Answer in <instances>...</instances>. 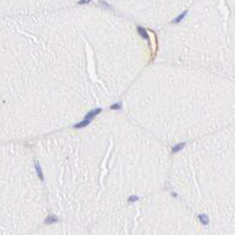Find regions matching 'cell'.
<instances>
[{
  "label": "cell",
  "instance_id": "1",
  "mask_svg": "<svg viewBox=\"0 0 235 235\" xmlns=\"http://www.w3.org/2000/svg\"><path fill=\"white\" fill-rule=\"evenodd\" d=\"M99 113H101V108H96V109H93V111H91V112H88L87 114H86L85 119L91 120V121H92V118H94V116H95L96 114H99Z\"/></svg>",
  "mask_w": 235,
  "mask_h": 235
},
{
  "label": "cell",
  "instance_id": "2",
  "mask_svg": "<svg viewBox=\"0 0 235 235\" xmlns=\"http://www.w3.org/2000/svg\"><path fill=\"white\" fill-rule=\"evenodd\" d=\"M34 166H35V170H37V174H38V176L40 177V180H44V174H43V170H41V167H40V165H39L38 161L34 162Z\"/></svg>",
  "mask_w": 235,
  "mask_h": 235
},
{
  "label": "cell",
  "instance_id": "3",
  "mask_svg": "<svg viewBox=\"0 0 235 235\" xmlns=\"http://www.w3.org/2000/svg\"><path fill=\"white\" fill-rule=\"evenodd\" d=\"M138 32H139V34L141 35V37H143V39H146V40H149V35H148V33H147V31L143 28V27H138Z\"/></svg>",
  "mask_w": 235,
  "mask_h": 235
},
{
  "label": "cell",
  "instance_id": "4",
  "mask_svg": "<svg viewBox=\"0 0 235 235\" xmlns=\"http://www.w3.org/2000/svg\"><path fill=\"white\" fill-rule=\"evenodd\" d=\"M55 222H58V217L54 215H51L48 216L46 220H45V223L46 224H51V223H55Z\"/></svg>",
  "mask_w": 235,
  "mask_h": 235
},
{
  "label": "cell",
  "instance_id": "5",
  "mask_svg": "<svg viewBox=\"0 0 235 235\" xmlns=\"http://www.w3.org/2000/svg\"><path fill=\"white\" fill-rule=\"evenodd\" d=\"M199 220L201 221V223L203 224V226H207V224L209 223V219L207 217V215H204V214H201V215H199Z\"/></svg>",
  "mask_w": 235,
  "mask_h": 235
},
{
  "label": "cell",
  "instance_id": "6",
  "mask_svg": "<svg viewBox=\"0 0 235 235\" xmlns=\"http://www.w3.org/2000/svg\"><path fill=\"white\" fill-rule=\"evenodd\" d=\"M89 122H91V120H87L85 119L84 121H81V122L77 123L75 126H74V128H82V127H86L87 125H89Z\"/></svg>",
  "mask_w": 235,
  "mask_h": 235
},
{
  "label": "cell",
  "instance_id": "7",
  "mask_svg": "<svg viewBox=\"0 0 235 235\" xmlns=\"http://www.w3.org/2000/svg\"><path fill=\"white\" fill-rule=\"evenodd\" d=\"M186 146V143L185 142H182V143H179V145H175V146L173 147V153H176V152H180V150L183 148V147Z\"/></svg>",
  "mask_w": 235,
  "mask_h": 235
},
{
  "label": "cell",
  "instance_id": "8",
  "mask_svg": "<svg viewBox=\"0 0 235 235\" xmlns=\"http://www.w3.org/2000/svg\"><path fill=\"white\" fill-rule=\"evenodd\" d=\"M186 14H187V11H185L183 13H182V14H180V16L177 17V18H175V19L173 20V24H177V23H180V21H181V20L186 17Z\"/></svg>",
  "mask_w": 235,
  "mask_h": 235
},
{
  "label": "cell",
  "instance_id": "9",
  "mask_svg": "<svg viewBox=\"0 0 235 235\" xmlns=\"http://www.w3.org/2000/svg\"><path fill=\"white\" fill-rule=\"evenodd\" d=\"M121 107H122V105L120 104V102H118V104H114L111 106V108L112 109H121Z\"/></svg>",
  "mask_w": 235,
  "mask_h": 235
},
{
  "label": "cell",
  "instance_id": "10",
  "mask_svg": "<svg viewBox=\"0 0 235 235\" xmlns=\"http://www.w3.org/2000/svg\"><path fill=\"white\" fill-rule=\"evenodd\" d=\"M100 4H101V5H102V6H105V7H107V8H109V10H111V8H112V7H111V6H109V5H108V4H107V3H105V1H100Z\"/></svg>",
  "mask_w": 235,
  "mask_h": 235
},
{
  "label": "cell",
  "instance_id": "11",
  "mask_svg": "<svg viewBox=\"0 0 235 235\" xmlns=\"http://www.w3.org/2000/svg\"><path fill=\"white\" fill-rule=\"evenodd\" d=\"M89 0H80L79 1V5H84V4H88Z\"/></svg>",
  "mask_w": 235,
  "mask_h": 235
},
{
  "label": "cell",
  "instance_id": "12",
  "mask_svg": "<svg viewBox=\"0 0 235 235\" xmlns=\"http://www.w3.org/2000/svg\"><path fill=\"white\" fill-rule=\"evenodd\" d=\"M136 200H138V196H131L129 199H128L129 202H132V201H136Z\"/></svg>",
  "mask_w": 235,
  "mask_h": 235
}]
</instances>
